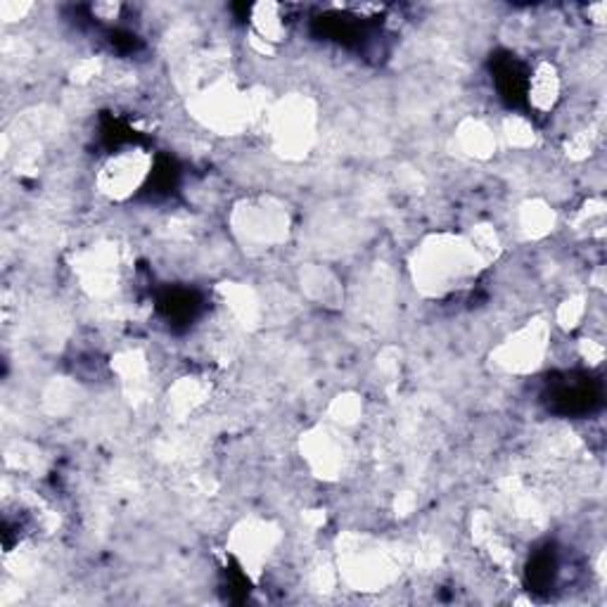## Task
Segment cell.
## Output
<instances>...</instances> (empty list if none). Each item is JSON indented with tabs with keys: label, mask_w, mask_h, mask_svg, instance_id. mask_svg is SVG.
<instances>
[{
	"label": "cell",
	"mask_w": 607,
	"mask_h": 607,
	"mask_svg": "<svg viewBox=\"0 0 607 607\" xmlns=\"http://www.w3.org/2000/svg\"><path fill=\"white\" fill-rule=\"evenodd\" d=\"M484 266V256L474 249L470 237L439 233L418 247L413 273L422 292L441 297L466 287Z\"/></svg>",
	"instance_id": "obj_1"
},
{
	"label": "cell",
	"mask_w": 607,
	"mask_h": 607,
	"mask_svg": "<svg viewBox=\"0 0 607 607\" xmlns=\"http://www.w3.org/2000/svg\"><path fill=\"white\" fill-rule=\"evenodd\" d=\"M150 167L153 159L143 150H126L109 157L100 167L98 190L115 202L128 199L150 176Z\"/></svg>",
	"instance_id": "obj_2"
},
{
	"label": "cell",
	"mask_w": 607,
	"mask_h": 607,
	"mask_svg": "<svg viewBox=\"0 0 607 607\" xmlns=\"http://www.w3.org/2000/svg\"><path fill=\"white\" fill-rule=\"evenodd\" d=\"M550 330L546 321H531L527 327L518 330L493 352L496 363L508 373H529L537 371L548 352Z\"/></svg>",
	"instance_id": "obj_3"
},
{
	"label": "cell",
	"mask_w": 607,
	"mask_h": 607,
	"mask_svg": "<svg viewBox=\"0 0 607 607\" xmlns=\"http://www.w3.org/2000/svg\"><path fill=\"white\" fill-rule=\"evenodd\" d=\"M273 138L287 153H304L314 138V109L309 100H290L273 109Z\"/></svg>",
	"instance_id": "obj_4"
},
{
	"label": "cell",
	"mask_w": 607,
	"mask_h": 607,
	"mask_svg": "<svg viewBox=\"0 0 607 607\" xmlns=\"http://www.w3.org/2000/svg\"><path fill=\"white\" fill-rule=\"evenodd\" d=\"M235 231L241 233L245 241L256 243L262 247H273L285 241L287 235V214L285 209L266 205V202H260V205H247V209H241L235 214Z\"/></svg>",
	"instance_id": "obj_5"
},
{
	"label": "cell",
	"mask_w": 607,
	"mask_h": 607,
	"mask_svg": "<svg viewBox=\"0 0 607 607\" xmlns=\"http://www.w3.org/2000/svg\"><path fill=\"white\" fill-rule=\"evenodd\" d=\"M275 544H278V531L266 522H243L241 527L233 529L231 537L233 554L254 575L262 572V567L268 562L275 550Z\"/></svg>",
	"instance_id": "obj_6"
},
{
	"label": "cell",
	"mask_w": 607,
	"mask_h": 607,
	"mask_svg": "<svg viewBox=\"0 0 607 607\" xmlns=\"http://www.w3.org/2000/svg\"><path fill=\"white\" fill-rule=\"evenodd\" d=\"M304 456L321 477H337L346 461V449L342 439L330 430L311 432L304 441Z\"/></svg>",
	"instance_id": "obj_7"
},
{
	"label": "cell",
	"mask_w": 607,
	"mask_h": 607,
	"mask_svg": "<svg viewBox=\"0 0 607 607\" xmlns=\"http://www.w3.org/2000/svg\"><path fill=\"white\" fill-rule=\"evenodd\" d=\"M562 94V79L560 71L554 62H539L537 69L529 77V105L541 115L554 112Z\"/></svg>",
	"instance_id": "obj_8"
},
{
	"label": "cell",
	"mask_w": 607,
	"mask_h": 607,
	"mask_svg": "<svg viewBox=\"0 0 607 607\" xmlns=\"http://www.w3.org/2000/svg\"><path fill=\"white\" fill-rule=\"evenodd\" d=\"M458 140H461L463 150L477 159H487L496 150L493 131L487 124L477 121V119H470L461 126V131H458Z\"/></svg>",
	"instance_id": "obj_9"
},
{
	"label": "cell",
	"mask_w": 607,
	"mask_h": 607,
	"mask_svg": "<svg viewBox=\"0 0 607 607\" xmlns=\"http://www.w3.org/2000/svg\"><path fill=\"white\" fill-rule=\"evenodd\" d=\"M252 25L256 31V39L266 41V46L283 41L285 22H283V14H281L278 6H273V3L254 6L252 8Z\"/></svg>",
	"instance_id": "obj_10"
},
{
	"label": "cell",
	"mask_w": 607,
	"mask_h": 607,
	"mask_svg": "<svg viewBox=\"0 0 607 607\" xmlns=\"http://www.w3.org/2000/svg\"><path fill=\"white\" fill-rule=\"evenodd\" d=\"M520 224L522 231H527V235L539 237L546 235L550 228H554V212H550L541 202H531L520 214Z\"/></svg>",
	"instance_id": "obj_11"
},
{
	"label": "cell",
	"mask_w": 607,
	"mask_h": 607,
	"mask_svg": "<svg viewBox=\"0 0 607 607\" xmlns=\"http://www.w3.org/2000/svg\"><path fill=\"white\" fill-rule=\"evenodd\" d=\"M503 138H506L512 147H518V150H525V147L535 145L537 134H535V126H531L527 119H522V117H510V119H506V124H503Z\"/></svg>",
	"instance_id": "obj_12"
},
{
	"label": "cell",
	"mask_w": 607,
	"mask_h": 607,
	"mask_svg": "<svg viewBox=\"0 0 607 607\" xmlns=\"http://www.w3.org/2000/svg\"><path fill=\"white\" fill-rule=\"evenodd\" d=\"M586 314V300L584 297H572V300H567L565 304H560L558 309V321L567 327H577L581 323Z\"/></svg>",
	"instance_id": "obj_13"
}]
</instances>
